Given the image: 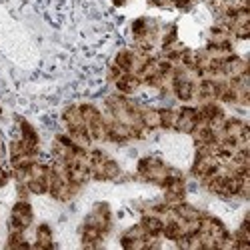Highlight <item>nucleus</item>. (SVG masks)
I'll return each mask as SVG.
<instances>
[{
    "label": "nucleus",
    "instance_id": "obj_18",
    "mask_svg": "<svg viewBox=\"0 0 250 250\" xmlns=\"http://www.w3.org/2000/svg\"><path fill=\"white\" fill-rule=\"evenodd\" d=\"M2 114H4V108H2V104H0V118H2Z\"/></svg>",
    "mask_w": 250,
    "mask_h": 250
},
{
    "label": "nucleus",
    "instance_id": "obj_9",
    "mask_svg": "<svg viewBox=\"0 0 250 250\" xmlns=\"http://www.w3.org/2000/svg\"><path fill=\"white\" fill-rule=\"evenodd\" d=\"M140 122L144 128H148L150 132H158L160 130V110L154 104L144 102L142 110H140Z\"/></svg>",
    "mask_w": 250,
    "mask_h": 250
},
{
    "label": "nucleus",
    "instance_id": "obj_16",
    "mask_svg": "<svg viewBox=\"0 0 250 250\" xmlns=\"http://www.w3.org/2000/svg\"><path fill=\"white\" fill-rule=\"evenodd\" d=\"M200 0H174V10L178 12H192Z\"/></svg>",
    "mask_w": 250,
    "mask_h": 250
},
{
    "label": "nucleus",
    "instance_id": "obj_1",
    "mask_svg": "<svg viewBox=\"0 0 250 250\" xmlns=\"http://www.w3.org/2000/svg\"><path fill=\"white\" fill-rule=\"evenodd\" d=\"M32 224H34V208H32L30 200L16 198V202L10 208L8 220H6V230L8 232H26Z\"/></svg>",
    "mask_w": 250,
    "mask_h": 250
},
{
    "label": "nucleus",
    "instance_id": "obj_14",
    "mask_svg": "<svg viewBox=\"0 0 250 250\" xmlns=\"http://www.w3.org/2000/svg\"><path fill=\"white\" fill-rule=\"evenodd\" d=\"M132 60H134V50H132V48H120V50L114 54V58H112V64L118 66L122 72H130Z\"/></svg>",
    "mask_w": 250,
    "mask_h": 250
},
{
    "label": "nucleus",
    "instance_id": "obj_2",
    "mask_svg": "<svg viewBox=\"0 0 250 250\" xmlns=\"http://www.w3.org/2000/svg\"><path fill=\"white\" fill-rule=\"evenodd\" d=\"M82 222L96 226L104 236H108V234L114 230V214H112L110 204H108L106 200H98V202H94V204L90 206L88 214L84 216V220H82Z\"/></svg>",
    "mask_w": 250,
    "mask_h": 250
},
{
    "label": "nucleus",
    "instance_id": "obj_15",
    "mask_svg": "<svg viewBox=\"0 0 250 250\" xmlns=\"http://www.w3.org/2000/svg\"><path fill=\"white\" fill-rule=\"evenodd\" d=\"M4 246L6 248H30L32 242L26 238V232H8Z\"/></svg>",
    "mask_w": 250,
    "mask_h": 250
},
{
    "label": "nucleus",
    "instance_id": "obj_17",
    "mask_svg": "<svg viewBox=\"0 0 250 250\" xmlns=\"http://www.w3.org/2000/svg\"><path fill=\"white\" fill-rule=\"evenodd\" d=\"M146 4L158 10H174V0H146Z\"/></svg>",
    "mask_w": 250,
    "mask_h": 250
},
{
    "label": "nucleus",
    "instance_id": "obj_6",
    "mask_svg": "<svg viewBox=\"0 0 250 250\" xmlns=\"http://www.w3.org/2000/svg\"><path fill=\"white\" fill-rule=\"evenodd\" d=\"M220 70H222V74L226 78H238V76L250 72L246 56H242L238 52H234V54H230L228 58H224L222 64H220Z\"/></svg>",
    "mask_w": 250,
    "mask_h": 250
},
{
    "label": "nucleus",
    "instance_id": "obj_4",
    "mask_svg": "<svg viewBox=\"0 0 250 250\" xmlns=\"http://www.w3.org/2000/svg\"><path fill=\"white\" fill-rule=\"evenodd\" d=\"M198 124V110L196 104H180L178 106V116H176V124H174V132L182 134V136H190L192 130Z\"/></svg>",
    "mask_w": 250,
    "mask_h": 250
},
{
    "label": "nucleus",
    "instance_id": "obj_5",
    "mask_svg": "<svg viewBox=\"0 0 250 250\" xmlns=\"http://www.w3.org/2000/svg\"><path fill=\"white\" fill-rule=\"evenodd\" d=\"M76 234H78V240H80L82 248H100L104 244V240H106V236H104L96 226L86 224V222H80Z\"/></svg>",
    "mask_w": 250,
    "mask_h": 250
},
{
    "label": "nucleus",
    "instance_id": "obj_7",
    "mask_svg": "<svg viewBox=\"0 0 250 250\" xmlns=\"http://www.w3.org/2000/svg\"><path fill=\"white\" fill-rule=\"evenodd\" d=\"M112 86H114V92L122 94V96H136L140 90H142V82L136 74L132 72H122L114 82H112Z\"/></svg>",
    "mask_w": 250,
    "mask_h": 250
},
{
    "label": "nucleus",
    "instance_id": "obj_13",
    "mask_svg": "<svg viewBox=\"0 0 250 250\" xmlns=\"http://www.w3.org/2000/svg\"><path fill=\"white\" fill-rule=\"evenodd\" d=\"M174 210H176L178 218H182V220H194V218H200V214L204 212L200 206L188 202V198L182 200L178 206H174Z\"/></svg>",
    "mask_w": 250,
    "mask_h": 250
},
{
    "label": "nucleus",
    "instance_id": "obj_11",
    "mask_svg": "<svg viewBox=\"0 0 250 250\" xmlns=\"http://www.w3.org/2000/svg\"><path fill=\"white\" fill-rule=\"evenodd\" d=\"M206 10L214 16V20H222L226 16V12L232 8L234 0H202Z\"/></svg>",
    "mask_w": 250,
    "mask_h": 250
},
{
    "label": "nucleus",
    "instance_id": "obj_12",
    "mask_svg": "<svg viewBox=\"0 0 250 250\" xmlns=\"http://www.w3.org/2000/svg\"><path fill=\"white\" fill-rule=\"evenodd\" d=\"M138 222L142 224L144 230H146V234H160V232H162V226H164L162 216L152 214V212L140 214V220H138ZM160 236H162V234H160Z\"/></svg>",
    "mask_w": 250,
    "mask_h": 250
},
{
    "label": "nucleus",
    "instance_id": "obj_8",
    "mask_svg": "<svg viewBox=\"0 0 250 250\" xmlns=\"http://www.w3.org/2000/svg\"><path fill=\"white\" fill-rule=\"evenodd\" d=\"M54 230L48 222H40L34 228V240H32V248H42V250H50L54 248Z\"/></svg>",
    "mask_w": 250,
    "mask_h": 250
},
{
    "label": "nucleus",
    "instance_id": "obj_3",
    "mask_svg": "<svg viewBox=\"0 0 250 250\" xmlns=\"http://www.w3.org/2000/svg\"><path fill=\"white\" fill-rule=\"evenodd\" d=\"M60 122H62V128H64L66 134H76V132L86 130L84 118H82V112H80V104H76V102L66 104V106L62 108Z\"/></svg>",
    "mask_w": 250,
    "mask_h": 250
},
{
    "label": "nucleus",
    "instance_id": "obj_19",
    "mask_svg": "<svg viewBox=\"0 0 250 250\" xmlns=\"http://www.w3.org/2000/svg\"><path fill=\"white\" fill-rule=\"evenodd\" d=\"M4 164V158H0V166H2Z\"/></svg>",
    "mask_w": 250,
    "mask_h": 250
},
{
    "label": "nucleus",
    "instance_id": "obj_10",
    "mask_svg": "<svg viewBox=\"0 0 250 250\" xmlns=\"http://www.w3.org/2000/svg\"><path fill=\"white\" fill-rule=\"evenodd\" d=\"M158 110H160V130L162 132H174L178 106H174V104H162V106H158Z\"/></svg>",
    "mask_w": 250,
    "mask_h": 250
}]
</instances>
